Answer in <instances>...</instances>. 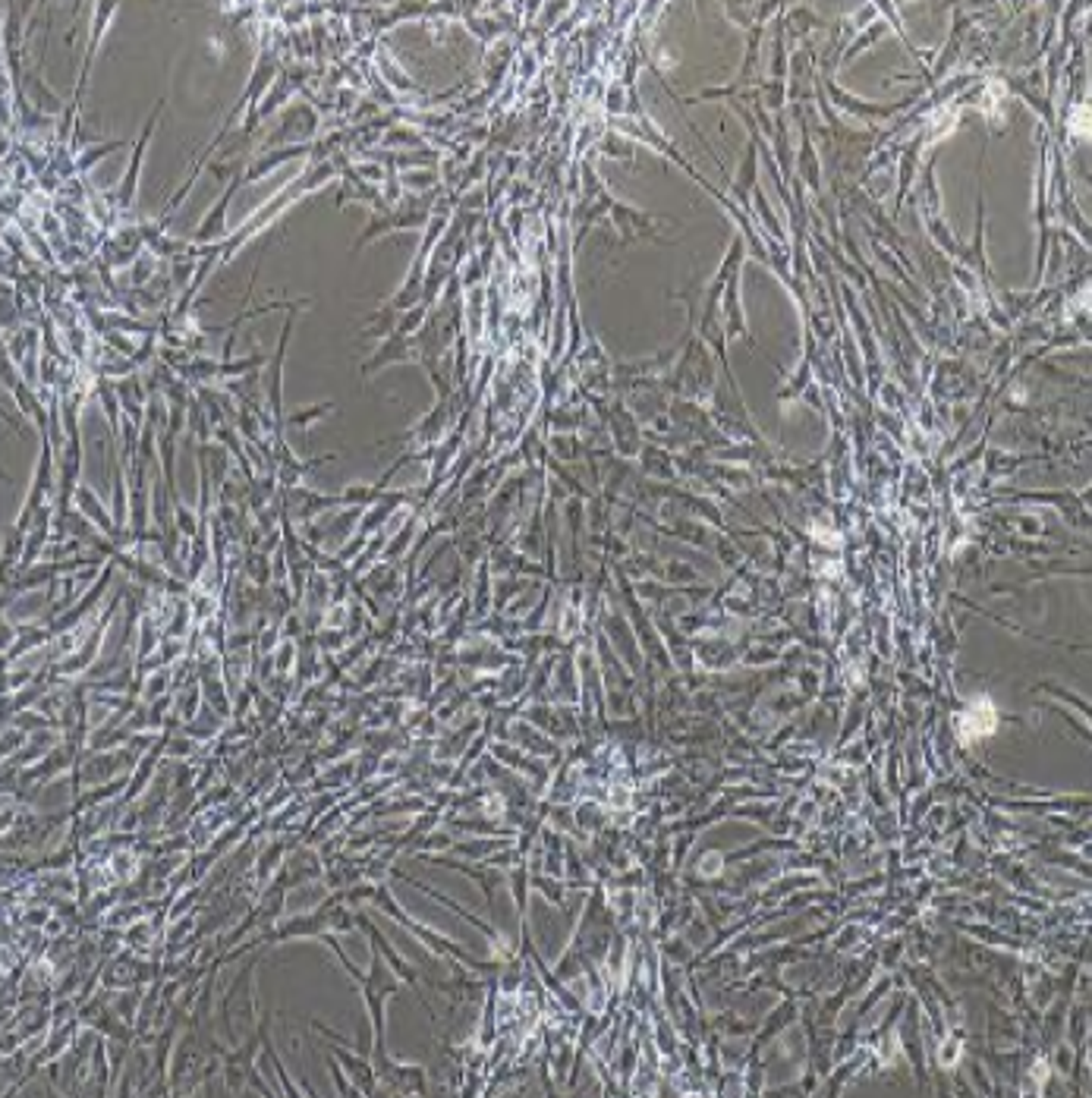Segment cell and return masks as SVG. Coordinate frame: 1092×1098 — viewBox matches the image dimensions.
Here are the masks:
<instances>
[{
	"mask_svg": "<svg viewBox=\"0 0 1092 1098\" xmlns=\"http://www.w3.org/2000/svg\"><path fill=\"white\" fill-rule=\"evenodd\" d=\"M233 192H236V180H233V183H230L227 195H224V199H220L218 205H214V208H211V214H208V218H205V224H201L199 233L193 236L195 243H208V239H214V236H218L220 230H224V214H227V201H230V195H233Z\"/></svg>",
	"mask_w": 1092,
	"mask_h": 1098,
	"instance_id": "2",
	"label": "cell"
},
{
	"mask_svg": "<svg viewBox=\"0 0 1092 1098\" xmlns=\"http://www.w3.org/2000/svg\"><path fill=\"white\" fill-rule=\"evenodd\" d=\"M157 114H161V105H157L155 117H157ZM155 117H151L149 126H145V132H142L139 145H136V151H132V161H130V170H126V180H123V183H120V208H130V205H132V195H136V180H139L142 151H145V145H149L151 130H155Z\"/></svg>",
	"mask_w": 1092,
	"mask_h": 1098,
	"instance_id": "1",
	"label": "cell"
}]
</instances>
